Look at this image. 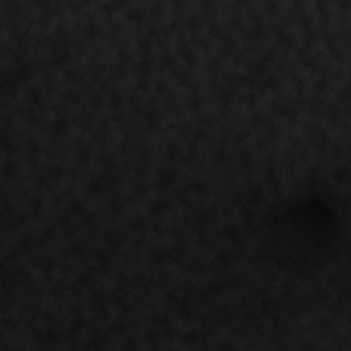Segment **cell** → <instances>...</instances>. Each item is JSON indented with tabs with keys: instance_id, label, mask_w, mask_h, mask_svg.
<instances>
[{
	"instance_id": "1",
	"label": "cell",
	"mask_w": 351,
	"mask_h": 351,
	"mask_svg": "<svg viewBox=\"0 0 351 351\" xmlns=\"http://www.w3.org/2000/svg\"><path fill=\"white\" fill-rule=\"evenodd\" d=\"M340 236L335 208L321 197H296L280 203L263 222L266 255L288 271H313L335 250Z\"/></svg>"
}]
</instances>
